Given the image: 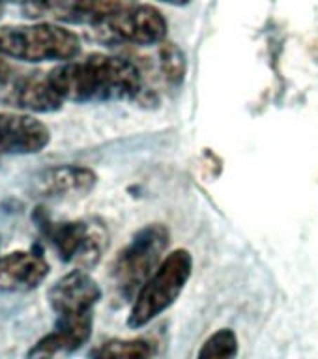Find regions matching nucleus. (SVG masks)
Returning <instances> with one entry per match:
<instances>
[{
    "mask_svg": "<svg viewBox=\"0 0 318 359\" xmlns=\"http://www.w3.org/2000/svg\"><path fill=\"white\" fill-rule=\"evenodd\" d=\"M47 75L62 100L72 103L131 101L145 90L140 69L133 62L100 53L62 62Z\"/></svg>",
    "mask_w": 318,
    "mask_h": 359,
    "instance_id": "f257e3e1",
    "label": "nucleus"
},
{
    "mask_svg": "<svg viewBox=\"0 0 318 359\" xmlns=\"http://www.w3.org/2000/svg\"><path fill=\"white\" fill-rule=\"evenodd\" d=\"M81 53V39L64 25L32 21L0 27V58L22 64L67 62Z\"/></svg>",
    "mask_w": 318,
    "mask_h": 359,
    "instance_id": "f03ea898",
    "label": "nucleus"
},
{
    "mask_svg": "<svg viewBox=\"0 0 318 359\" xmlns=\"http://www.w3.org/2000/svg\"><path fill=\"white\" fill-rule=\"evenodd\" d=\"M34 223L49 241L56 257L79 269L88 271L94 268L109 245L105 224L98 219L53 221L44 212V208H36Z\"/></svg>",
    "mask_w": 318,
    "mask_h": 359,
    "instance_id": "7ed1b4c3",
    "label": "nucleus"
},
{
    "mask_svg": "<svg viewBox=\"0 0 318 359\" xmlns=\"http://www.w3.org/2000/svg\"><path fill=\"white\" fill-rule=\"evenodd\" d=\"M168 247V230L165 224H146L118 252L112 262L111 279L117 296L124 302H133L135 296L163 262V252Z\"/></svg>",
    "mask_w": 318,
    "mask_h": 359,
    "instance_id": "20e7f679",
    "label": "nucleus"
},
{
    "mask_svg": "<svg viewBox=\"0 0 318 359\" xmlns=\"http://www.w3.org/2000/svg\"><path fill=\"white\" fill-rule=\"evenodd\" d=\"M193 273V257L187 249H176L163 258L159 268L146 280L131 302L128 325L140 330L171 309L184 292Z\"/></svg>",
    "mask_w": 318,
    "mask_h": 359,
    "instance_id": "39448f33",
    "label": "nucleus"
},
{
    "mask_svg": "<svg viewBox=\"0 0 318 359\" xmlns=\"http://www.w3.org/2000/svg\"><path fill=\"white\" fill-rule=\"evenodd\" d=\"M64 103L47 73L17 66L11 60L0 73V105L10 111L49 114L60 111Z\"/></svg>",
    "mask_w": 318,
    "mask_h": 359,
    "instance_id": "423d86ee",
    "label": "nucleus"
},
{
    "mask_svg": "<svg viewBox=\"0 0 318 359\" xmlns=\"http://www.w3.org/2000/svg\"><path fill=\"white\" fill-rule=\"evenodd\" d=\"M94 30L105 41L146 47V45L163 43L167 38L168 25L157 8L133 2L112 13Z\"/></svg>",
    "mask_w": 318,
    "mask_h": 359,
    "instance_id": "0eeeda50",
    "label": "nucleus"
},
{
    "mask_svg": "<svg viewBox=\"0 0 318 359\" xmlns=\"http://www.w3.org/2000/svg\"><path fill=\"white\" fill-rule=\"evenodd\" d=\"M135 0H21V13L30 21L88 25L95 28Z\"/></svg>",
    "mask_w": 318,
    "mask_h": 359,
    "instance_id": "6e6552de",
    "label": "nucleus"
},
{
    "mask_svg": "<svg viewBox=\"0 0 318 359\" xmlns=\"http://www.w3.org/2000/svg\"><path fill=\"white\" fill-rule=\"evenodd\" d=\"M101 299L100 285L92 279L86 269H72L62 275L47 290V302L53 313L58 316H84L94 314L95 305Z\"/></svg>",
    "mask_w": 318,
    "mask_h": 359,
    "instance_id": "1a4fd4ad",
    "label": "nucleus"
},
{
    "mask_svg": "<svg viewBox=\"0 0 318 359\" xmlns=\"http://www.w3.org/2000/svg\"><path fill=\"white\" fill-rule=\"evenodd\" d=\"M49 142V128L34 114L0 112V156H32L44 151Z\"/></svg>",
    "mask_w": 318,
    "mask_h": 359,
    "instance_id": "9d476101",
    "label": "nucleus"
},
{
    "mask_svg": "<svg viewBox=\"0 0 318 359\" xmlns=\"http://www.w3.org/2000/svg\"><path fill=\"white\" fill-rule=\"evenodd\" d=\"M94 330V314L58 316L55 327L39 339L27 353V359H64L86 344Z\"/></svg>",
    "mask_w": 318,
    "mask_h": 359,
    "instance_id": "9b49d317",
    "label": "nucleus"
},
{
    "mask_svg": "<svg viewBox=\"0 0 318 359\" xmlns=\"http://www.w3.org/2000/svg\"><path fill=\"white\" fill-rule=\"evenodd\" d=\"M51 273L47 258L38 249H19L0 257V294L32 292Z\"/></svg>",
    "mask_w": 318,
    "mask_h": 359,
    "instance_id": "f8f14e48",
    "label": "nucleus"
},
{
    "mask_svg": "<svg viewBox=\"0 0 318 359\" xmlns=\"http://www.w3.org/2000/svg\"><path fill=\"white\" fill-rule=\"evenodd\" d=\"M98 185V174L84 165H56L34 178L32 191L44 198H79Z\"/></svg>",
    "mask_w": 318,
    "mask_h": 359,
    "instance_id": "ddd939ff",
    "label": "nucleus"
},
{
    "mask_svg": "<svg viewBox=\"0 0 318 359\" xmlns=\"http://www.w3.org/2000/svg\"><path fill=\"white\" fill-rule=\"evenodd\" d=\"M156 344L146 337L137 339H109L95 346L90 359H154Z\"/></svg>",
    "mask_w": 318,
    "mask_h": 359,
    "instance_id": "4468645a",
    "label": "nucleus"
},
{
    "mask_svg": "<svg viewBox=\"0 0 318 359\" xmlns=\"http://www.w3.org/2000/svg\"><path fill=\"white\" fill-rule=\"evenodd\" d=\"M238 350V335L230 327H221L202 342L197 359H236Z\"/></svg>",
    "mask_w": 318,
    "mask_h": 359,
    "instance_id": "2eb2a0df",
    "label": "nucleus"
},
{
    "mask_svg": "<svg viewBox=\"0 0 318 359\" xmlns=\"http://www.w3.org/2000/svg\"><path fill=\"white\" fill-rule=\"evenodd\" d=\"M159 56H161L163 75L167 77L168 83L178 84L180 81L184 79L185 73L184 53H182L174 43H161Z\"/></svg>",
    "mask_w": 318,
    "mask_h": 359,
    "instance_id": "dca6fc26",
    "label": "nucleus"
},
{
    "mask_svg": "<svg viewBox=\"0 0 318 359\" xmlns=\"http://www.w3.org/2000/svg\"><path fill=\"white\" fill-rule=\"evenodd\" d=\"M161 2H167V4H173V6L190 4V0H161Z\"/></svg>",
    "mask_w": 318,
    "mask_h": 359,
    "instance_id": "f3484780",
    "label": "nucleus"
},
{
    "mask_svg": "<svg viewBox=\"0 0 318 359\" xmlns=\"http://www.w3.org/2000/svg\"><path fill=\"white\" fill-rule=\"evenodd\" d=\"M6 64H8V60H6V58H0V73L4 72Z\"/></svg>",
    "mask_w": 318,
    "mask_h": 359,
    "instance_id": "a211bd4d",
    "label": "nucleus"
},
{
    "mask_svg": "<svg viewBox=\"0 0 318 359\" xmlns=\"http://www.w3.org/2000/svg\"><path fill=\"white\" fill-rule=\"evenodd\" d=\"M4 15V2H0V17Z\"/></svg>",
    "mask_w": 318,
    "mask_h": 359,
    "instance_id": "6ab92c4d",
    "label": "nucleus"
},
{
    "mask_svg": "<svg viewBox=\"0 0 318 359\" xmlns=\"http://www.w3.org/2000/svg\"><path fill=\"white\" fill-rule=\"evenodd\" d=\"M0 2H6V0H0Z\"/></svg>",
    "mask_w": 318,
    "mask_h": 359,
    "instance_id": "aec40b11",
    "label": "nucleus"
}]
</instances>
